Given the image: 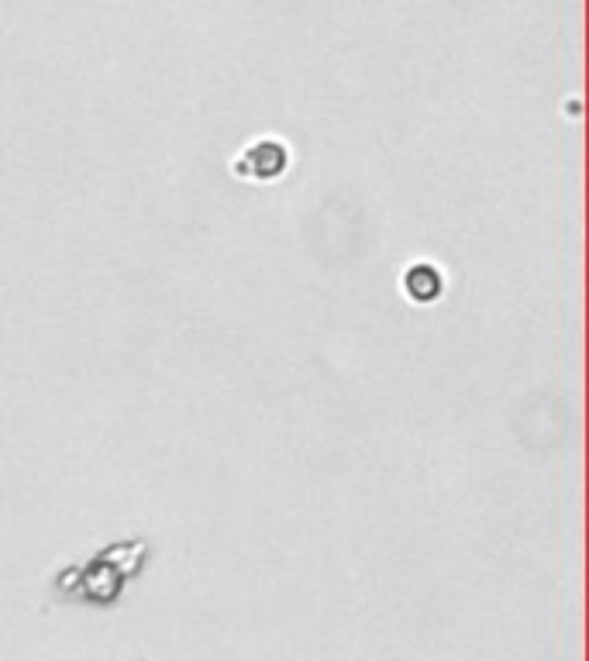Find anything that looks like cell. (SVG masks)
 Here are the masks:
<instances>
[{"mask_svg":"<svg viewBox=\"0 0 589 661\" xmlns=\"http://www.w3.org/2000/svg\"><path fill=\"white\" fill-rule=\"evenodd\" d=\"M407 290L417 300H434L441 293V276L431 266H414L407 272Z\"/></svg>","mask_w":589,"mask_h":661,"instance_id":"cell-1","label":"cell"}]
</instances>
